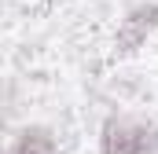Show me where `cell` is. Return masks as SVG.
<instances>
[{
  "label": "cell",
  "mask_w": 158,
  "mask_h": 154,
  "mask_svg": "<svg viewBox=\"0 0 158 154\" xmlns=\"http://www.w3.org/2000/svg\"><path fill=\"white\" fill-rule=\"evenodd\" d=\"M99 154H158V125L132 114H110L99 125Z\"/></svg>",
  "instance_id": "1"
},
{
  "label": "cell",
  "mask_w": 158,
  "mask_h": 154,
  "mask_svg": "<svg viewBox=\"0 0 158 154\" xmlns=\"http://www.w3.org/2000/svg\"><path fill=\"white\" fill-rule=\"evenodd\" d=\"M155 33H158V0H140V4H132L121 15L118 33H114V48H118L121 55H132Z\"/></svg>",
  "instance_id": "2"
},
{
  "label": "cell",
  "mask_w": 158,
  "mask_h": 154,
  "mask_svg": "<svg viewBox=\"0 0 158 154\" xmlns=\"http://www.w3.org/2000/svg\"><path fill=\"white\" fill-rule=\"evenodd\" d=\"M4 154H59V140L48 125H22L7 140Z\"/></svg>",
  "instance_id": "3"
}]
</instances>
